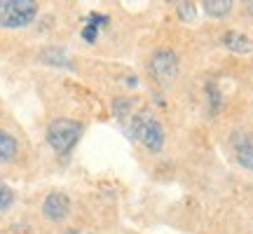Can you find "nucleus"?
Wrapping results in <instances>:
<instances>
[{
  "instance_id": "obj_1",
  "label": "nucleus",
  "mask_w": 253,
  "mask_h": 234,
  "mask_svg": "<svg viewBox=\"0 0 253 234\" xmlns=\"http://www.w3.org/2000/svg\"><path fill=\"white\" fill-rule=\"evenodd\" d=\"M82 136V124L75 119H66L59 117L54 122H49L47 126V143L54 148V153L68 155L75 148V143L80 141Z\"/></svg>"
},
{
  "instance_id": "obj_2",
  "label": "nucleus",
  "mask_w": 253,
  "mask_h": 234,
  "mask_svg": "<svg viewBox=\"0 0 253 234\" xmlns=\"http://www.w3.org/2000/svg\"><path fill=\"white\" fill-rule=\"evenodd\" d=\"M131 134L150 153H160L164 145V126L153 113H138L131 119Z\"/></svg>"
},
{
  "instance_id": "obj_3",
  "label": "nucleus",
  "mask_w": 253,
  "mask_h": 234,
  "mask_svg": "<svg viewBox=\"0 0 253 234\" xmlns=\"http://www.w3.org/2000/svg\"><path fill=\"white\" fill-rule=\"evenodd\" d=\"M38 14V2L33 0H0V26L24 28Z\"/></svg>"
},
{
  "instance_id": "obj_4",
  "label": "nucleus",
  "mask_w": 253,
  "mask_h": 234,
  "mask_svg": "<svg viewBox=\"0 0 253 234\" xmlns=\"http://www.w3.org/2000/svg\"><path fill=\"white\" fill-rule=\"evenodd\" d=\"M150 75L162 87L171 84L178 78V56H176V52L167 49V47L157 49L153 54V59H150Z\"/></svg>"
},
{
  "instance_id": "obj_5",
  "label": "nucleus",
  "mask_w": 253,
  "mask_h": 234,
  "mask_svg": "<svg viewBox=\"0 0 253 234\" xmlns=\"http://www.w3.org/2000/svg\"><path fill=\"white\" fill-rule=\"evenodd\" d=\"M232 150H235L237 162L244 169L253 171V134L251 131H237L232 136Z\"/></svg>"
},
{
  "instance_id": "obj_6",
  "label": "nucleus",
  "mask_w": 253,
  "mask_h": 234,
  "mask_svg": "<svg viewBox=\"0 0 253 234\" xmlns=\"http://www.w3.org/2000/svg\"><path fill=\"white\" fill-rule=\"evenodd\" d=\"M68 211H71V199L61 195V192H52V195H47L45 201H42V213H45L49 220H63V218L68 216Z\"/></svg>"
},
{
  "instance_id": "obj_7",
  "label": "nucleus",
  "mask_w": 253,
  "mask_h": 234,
  "mask_svg": "<svg viewBox=\"0 0 253 234\" xmlns=\"http://www.w3.org/2000/svg\"><path fill=\"white\" fill-rule=\"evenodd\" d=\"M220 42H223L230 52H237V54H249V52H253V42L244 33H237V31H227L225 36L220 38Z\"/></svg>"
},
{
  "instance_id": "obj_8",
  "label": "nucleus",
  "mask_w": 253,
  "mask_h": 234,
  "mask_svg": "<svg viewBox=\"0 0 253 234\" xmlns=\"http://www.w3.org/2000/svg\"><path fill=\"white\" fill-rule=\"evenodd\" d=\"M14 155H17V141H14V136L7 134L5 129H0V164L14 159Z\"/></svg>"
},
{
  "instance_id": "obj_9",
  "label": "nucleus",
  "mask_w": 253,
  "mask_h": 234,
  "mask_svg": "<svg viewBox=\"0 0 253 234\" xmlns=\"http://www.w3.org/2000/svg\"><path fill=\"white\" fill-rule=\"evenodd\" d=\"M232 9V0H204V12L209 17H225Z\"/></svg>"
},
{
  "instance_id": "obj_10",
  "label": "nucleus",
  "mask_w": 253,
  "mask_h": 234,
  "mask_svg": "<svg viewBox=\"0 0 253 234\" xmlns=\"http://www.w3.org/2000/svg\"><path fill=\"white\" fill-rule=\"evenodd\" d=\"M42 61L45 63H52V66H63V68H68L71 66V61H68V54L63 52V49H56V47H49V49H45L42 52Z\"/></svg>"
},
{
  "instance_id": "obj_11",
  "label": "nucleus",
  "mask_w": 253,
  "mask_h": 234,
  "mask_svg": "<svg viewBox=\"0 0 253 234\" xmlns=\"http://www.w3.org/2000/svg\"><path fill=\"white\" fill-rule=\"evenodd\" d=\"M176 12H178V17H181V21H195L197 7H195L192 2H178V7H176Z\"/></svg>"
},
{
  "instance_id": "obj_12",
  "label": "nucleus",
  "mask_w": 253,
  "mask_h": 234,
  "mask_svg": "<svg viewBox=\"0 0 253 234\" xmlns=\"http://www.w3.org/2000/svg\"><path fill=\"white\" fill-rule=\"evenodd\" d=\"M12 201H14V195H12V190L0 180V211H7L12 206Z\"/></svg>"
},
{
  "instance_id": "obj_13",
  "label": "nucleus",
  "mask_w": 253,
  "mask_h": 234,
  "mask_svg": "<svg viewBox=\"0 0 253 234\" xmlns=\"http://www.w3.org/2000/svg\"><path fill=\"white\" fill-rule=\"evenodd\" d=\"M82 38H84L87 42H96V28L87 24V26L82 28Z\"/></svg>"
},
{
  "instance_id": "obj_14",
  "label": "nucleus",
  "mask_w": 253,
  "mask_h": 234,
  "mask_svg": "<svg viewBox=\"0 0 253 234\" xmlns=\"http://www.w3.org/2000/svg\"><path fill=\"white\" fill-rule=\"evenodd\" d=\"M103 24H108V17H103V14H91L89 17V26H103Z\"/></svg>"
}]
</instances>
